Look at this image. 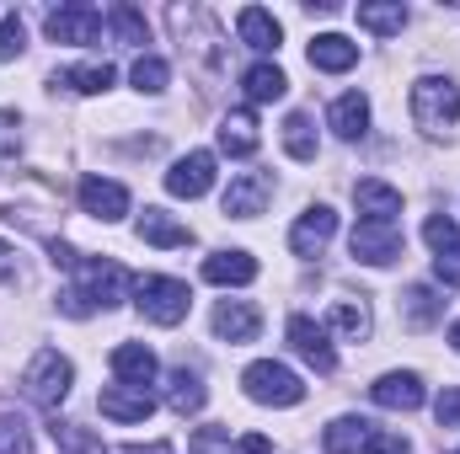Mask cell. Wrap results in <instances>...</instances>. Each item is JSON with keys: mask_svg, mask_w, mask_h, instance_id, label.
Returning <instances> with one entry per match:
<instances>
[{"mask_svg": "<svg viewBox=\"0 0 460 454\" xmlns=\"http://www.w3.org/2000/svg\"><path fill=\"white\" fill-rule=\"evenodd\" d=\"M284 150H289V161H316V123H311V113L284 118Z\"/></svg>", "mask_w": 460, "mask_h": 454, "instance_id": "obj_28", "label": "cell"}, {"mask_svg": "<svg viewBox=\"0 0 460 454\" xmlns=\"http://www.w3.org/2000/svg\"><path fill=\"white\" fill-rule=\"evenodd\" d=\"M327 123H332L338 139H364V134H369V97H364V92H343V97L332 102Z\"/></svg>", "mask_w": 460, "mask_h": 454, "instance_id": "obj_20", "label": "cell"}, {"mask_svg": "<svg viewBox=\"0 0 460 454\" xmlns=\"http://www.w3.org/2000/svg\"><path fill=\"white\" fill-rule=\"evenodd\" d=\"M235 32H241V43H246V48H257V54H273V48L284 43L279 16H273V11H262V5H246V11L235 16Z\"/></svg>", "mask_w": 460, "mask_h": 454, "instance_id": "obj_17", "label": "cell"}, {"mask_svg": "<svg viewBox=\"0 0 460 454\" xmlns=\"http://www.w3.org/2000/svg\"><path fill=\"white\" fill-rule=\"evenodd\" d=\"M134 305H139V316H145V321H155V327H177V321L188 316L193 294H188V284H182V278L145 273V278H134Z\"/></svg>", "mask_w": 460, "mask_h": 454, "instance_id": "obj_1", "label": "cell"}, {"mask_svg": "<svg viewBox=\"0 0 460 454\" xmlns=\"http://www.w3.org/2000/svg\"><path fill=\"white\" fill-rule=\"evenodd\" d=\"M402 316H407V327H434V321L445 316V300H439L429 284H418V289H407V300H402Z\"/></svg>", "mask_w": 460, "mask_h": 454, "instance_id": "obj_29", "label": "cell"}, {"mask_svg": "<svg viewBox=\"0 0 460 454\" xmlns=\"http://www.w3.org/2000/svg\"><path fill=\"white\" fill-rule=\"evenodd\" d=\"M241 86H246V97H252V102H279V97L289 92V75H284L279 65H268V59H262V65H252V70L241 75Z\"/></svg>", "mask_w": 460, "mask_h": 454, "instance_id": "obj_25", "label": "cell"}, {"mask_svg": "<svg viewBox=\"0 0 460 454\" xmlns=\"http://www.w3.org/2000/svg\"><path fill=\"white\" fill-rule=\"evenodd\" d=\"M423 240L434 246V257H460V225L450 220V214H429Z\"/></svg>", "mask_w": 460, "mask_h": 454, "instance_id": "obj_34", "label": "cell"}, {"mask_svg": "<svg viewBox=\"0 0 460 454\" xmlns=\"http://www.w3.org/2000/svg\"><path fill=\"white\" fill-rule=\"evenodd\" d=\"M0 454H32V433H27V423L11 417V412H0Z\"/></svg>", "mask_w": 460, "mask_h": 454, "instance_id": "obj_36", "label": "cell"}, {"mask_svg": "<svg viewBox=\"0 0 460 454\" xmlns=\"http://www.w3.org/2000/svg\"><path fill=\"white\" fill-rule=\"evenodd\" d=\"M289 347H295L316 374H332V369H338V353H332V342H327V327H316L311 316H295V321H289Z\"/></svg>", "mask_w": 460, "mask_h": 454, "instance_id": "obj_9", "label": "cell"}, {"mask_svg": "<svg viewBox=\"0 0 460 454\" xmlns=\"http://www.w3.org/2000/svg\"><path fill=\"white\" fill-rule=\"evenodd\" d=\"M450 342H456V353H460V321H456V327H450Z\"/></svg>", "mask_w": 460, "mask_h": 454, "instance_id": "obj_45", "label": "cell"}, {"mask_svg": "<svg viewBox=\"0 0 460 454\" xmlns=\"http://www.w3.org/2000/svg\"><path fill=\"white\" fill-rule=\"evenodd\" d=\"M81 209L97 214L102 225H113V220L128 214V188L123 182H108V177H86L81 182Z\"/></svg>", "mask_w": 460, "mask_h": 454, "instance_id": "obj_13", "label": "cell"}, {"mask_svg": "<svg viewBox=\"0 0 460 454\" xmlns=\"http://www.w3.org/2000/svg\"><path fill=\"white\" fill-rule=\"evenodd\" d=\"M412 118H418L423 134H445L450 123H460V86L439 81V75L412 81Z\"/></svg>", "mask_w": 460, "mask_h": 454, "instance_id": "obj_2", "label": "cell"}, {"mask_svg": "<svg viewBox=\"0 0 460 454\" xmlns=\"http://www.w3.org/2000/svg\"><path fill=\"white\" fill-rule=\"evenodd\" d=\"M22 48H27V32H22V16H5V22H0V65H5V59H16Z\"/></svg>", "mask_w": 460, "mask_h": 454, "instance_id": "obj_37", "label": "cell"}, {"mask_svg": "<svg viewBox=\"0 0 460 454\" xmlns=\"http://www.w3.org/2000/svg\"><path fill=\"white\" fill-rule=\"evenodd\" d=\"M311 65L327 70V75H343V70L358 65V43L343 38V32H322V38H311Z\"/></svg>", "mask_w": 460, "mask_h": 454, "instance_id": "obj_19", "label": "cell"}, {"mask_svg": "<svg viewBox=\"0 0 460 454\" xmlns=\"http://www.w3.org/2000/svg\"><path fill=\"white\" fill-rule=\"evenodd\" d=\"M220 150H226V155H252V150H257V118L252 113L220 118Z\"/></svg>", "mask_w": 460, "mask_h": 454, "instance_id": "obj_27", "label": "cell"}, {"mask_svg": "<svg viewBox=\"0 0 460 454\" xmlns=\"http://www.w3.org/2000/svg\"><path fill=\"white\" fill-rule=\"evenodd\" d=\"M97 406H102V417H113V423H145V417L155 412V396L139 390V385H108V390L97 396Z\"/></svg>", "mask_w": 460, "mask_h": 454, "instance_id": "obj_15", "label": "cell"}, {"mask_svg": "<svg viewBox=\"0 0 460 454\" xmlns=\"http://www.w3.org/2000/svg\"><path fill=\"white\" fill-rule=\"evenodd\" d=\"M332 235H338V214H332L327 204H316V209L300 214V225L289 230V251H295V257H322Z\"/></svg>", "mask_w": 460, "mask_h": 454, "instance_id": "obj_10", "label": "cell"}, {"mask_svg": "<svg viewBox=\"0 0 460 454\" xmlns=\"http://www.w3.org/2000/svg\"><path fill=\"white\" fill-rule=\"evenodd\" d=\"M204 380L193 374V369H172L166 374V406L177 412V417H193V412H204Z\"/></svg>", "mask_w": 460, "mask_h": 454, "instance_id": "obj_21", "label": "cell"}, {"mask_svg": "<svg viewBox=\"0 0 460 454\" xmlns=\"http://www.w3.org/2000/svg\"><path fill=\"white\" fill-rule=\"evenodd\" d=\"M108 22H113L118 43H150V32H145V16H139L134 5H113V11H108Z\"/></svg>", "mask_w": 460, "mask_h": 454, "instance_id": "obj_35", "label": "cell"}, {"mask_svg": "<svg viewBox=\"0 0 460 454\" xmlns=\"http://www.w3.org/2000/svg\"><path fill=\"white\" fill-rule=\"evenodd\" d=\"M49 38L54 43H97V32H102V11L97 5H86V0H75V5H59V11H49Z\"/></svg>", "mask_w": 460, "mask_h": 454, "instance_id": "obj_7", "label": "cell"}, {"mask_svg": "<svg viewBox=\"0 0 460 454\" xmlns=\"http://www.w3.org/2000/svg\"><path fill=\"white\" fill-rule=\"evenodd\" d=\"M204 278L209 284H252L257 278V257L252 251H215L204 262Z\"/></svg>", "mask_w": 460, "mask_h": 454, "instance_id": "obj_22", "label": "cell"}, {"mask_svg": "<svg viewBox=\"0 0 460 454\" xmlns=\"http://www.w3.org/2000/svg\"><path fill=\"white\" fill-rule=\"evenodd\" d=\"M358 27L391 38V32L407 27V5H402V0H369V5H358Z\"/></svg>", "mask_w": 460, "mask_h": 454, "instance_id": "obj_26", "label": "cell"}, {"mask_svg": "<svg viewBox=\"0 0 460 454\" xmlns=\"http://www.w3.org/2000/svg\"><path fill=\"white\" fill-rule=\"evenodd\" d=\"M188 454H230V433L226 428H199L193 444H188Z\"/></svg>", "mask_w": 460, "mask_h": 454, "instance_id": "obj_38", "label": "cell"}, {"mask_svg": "<svg viewBox=\"0 0 460 454\" xmlns=\"http://www.w3.org/2000/svg\"><path fill=\"white\" fill-rule=\"evenodd\" d=\"M348 246H353V257L358 262H369V267H385V262H396L402 257V230L396 225H375V220H358L353 235H348Z\"/></svg>", "mask_w": 460, "mask_h": 454, "instance_id": "obj_6", "label": "cell"}, {"mask_svg": "<svg viewBox=\"0 0 460 454\" xmlns=\"http://www.w3.org/2000/svg\"><path fill=\"white\" fill-rule=\"evenodd\" d=\"M70 385H75L70 358H59L54 347H43V353L32 358V369H27V396H32L43 412H54V417H59V406L70 401Z\"/></svg>", "mask_w": 460, "mask_h": 454, "instance_id": "obj_4", "label": "cell"}, {"mask_svg": "<svg viewBox=\"0 0 460 454\" xmlns=\"http://www.w3.org/2000/svg\"><path fill=\"white\" fill-rule=\"evenodd\" d=\"M22 278V262H16V246L0 240V284H16Z\"/></svg>", "mask_w": 460, "mask_h": 454, "instance_id": "obj_43", "label": "cell"}, {"mask_svg": "<svg viewBox=\"0 0 460 454\" xmlns=\"http://www.w3.org/2000/svg\"><path fill=\"white\" fill-rule=\"evenodd\" d=\"M209 188H215V155L209 150H188L182 161H172V171H166L172 198H204Z\"/></svg>", "mask_w": 460, "mask_h": 454, "instance_id": "obj_8", "label": "cell"}, {"mask_svg": "<svg viewBox=\"0 0 460 454\" xmlns=\"http://www.w3.org/2000/svg\"><path fill=\"white\" fill-rule=\"evenodd\" d=\"M369 433H375V423H364V417H338V423L322 433V450L327 454H358L369 444Z\"/></svg>", "mask_w": 460, "mask_h": 454, "instance_id": "obj_23", "label": "cell"}, {"mask_svg": "<svg viewBox=\"0 0 460 454\" xmlns=\"http://www.w3.org/2000/svg\"><path fill=\"white\" fill-rule=\"evenodd\" d=\"M113 374H118V385H150L155 380V353L145 347V342H118L113 347Z\"/></svg>", "mask_w": 460, "mask_h": 454, "instance_id": "obj_18", "label": "cell"}, {"mask_svg": "<svg viewBox=\"0 0 460 454\" xmlns=\"http://www.w3.org/2000/svg\"><path fill=\"white\" fill-rule=\"evenodd\" d=\"M59 81L75 86L81 97H102V92L113 86V65H108V59H102V65H81V70H70V75H54V86H59Z\"/></svg>", "mask_w": 460, "mask_h": 454, "instance_id": "obj_32", "label": "cell"}, {"mask_svg": "<svg viewBox=\"0 0 460 454\" xmlns=\"http://www.w3.org/2000/svg\"><path fill=\"white\" fill-rule=\"evenodd\" d=\"M353 204H358V214L375 220V225H396V214H402V193H396L391 182H380V177H364V182L353 188Z\"/></svg>", "mask_w": 460, "mask_h": 454, "instance_id": "obj_14", "label": "cell"}, {"mask_svg": "<svg viewBox=\"0 0 460 454\" xmlns=\"http://www.w3.org/2000/svg\"><path fill=\"white\" fill-rule=\"evenodd\" d=\"M257 327H262V316L252 300H220L215 305V337L220 342H252Z\"/></svg>", "mask_w": 460, "mask_h": 454, "instance_id": "obj_16", "label": "cell"}, {"mask_svg": "<svg viewBox=\"0 0 460 454\" xmlns=\"http://www.w3.org/2000/svg\"><path fill=\"white\" fill-rule=\"evenodd\" d=\"M49 433H54L59 454H108V450H102V439H97L92 428H81V423H59V417H54V428H49Z\"/></svg>", "mask_w": 460, "mask_h": 454, "instance_id": "obj_31", "label": "cell"}, {"mask_svg": "<svg viewBox=\"0 0 460 454\" xmlns=\"http://www.w3.org/2000/svg\"><path fill=\"white\" fill-rule=\"evenodd\" d=\"M369 396H375V406L418 412V406H423V380H418L412 369H391V374H380V380L369 385Z\"/></svg>", "mask_w": 460, "mask_h": 454, "instance_id": "obj_12", "label": "cell"}, {"mask_svg": "<svg viewBox=\"0 0 460 454\" xmlns=\"http://www.w3.org/2000/svg\"><path fill=\"white\" fill-rule=\"evenodd\" d=\"M434 278L445 289H460V257H434Z\"/></svg>", "mask_w": 460, "mask_h": 454, "instance_id": "obj_42", "label": "cell"}, {"mask_svg": "<svg viewBox=\"0 0 460 454\" xmlns=\"http://www.w3.org/2000/svg\"><path fill=\"white\" fill-rule=\"evenodd\" d=\"M75 273H81V284H86V289H81V300H86L92 310H113L118 300L134 289V278H128L118 262H102V257H81V262H75Z\"/></svg>", "mask_w": 460, "mask_h": 454, "instance_id": "obj_5", "label": "cell"}, {"mask_svg": "<svg viewBox=\"0 0 460 454\" xmlns=\"http://www.w3.org/2000/svg\"><path fill=\"white\" fill-rule=\"evenodd\" d=\"M241 385H246V396H252L257 406H300V401H305L300 374L284 369V363H273V358H257V363L241 374Z\"/></svg>", "mask_w": 460, "mask_h": 454, "instance_id": "obj_3", "label": "cell"}, {"mask_svg": "<svg viewBox=\"0 0 460 454\" xmlns=\"http://www.w3.org/2000/svg\"><path fill=\"white\" fill-rule=\"evenodd\" d=\"M364 454H412V444L402 439V433H369V444H364Z\"/></svg>", "mask_w": 460, "mask_h": 454, "instance_id": "obj_41", "label": "cell"}, {"mask_svg": "<svg viewBox=\"0 0 460 454\" xmlns=\"http://www.w3.org/2000/svg\"><path fill=\"white\" fill-rule=\"evenodd\" d=\"M268 450H273V444H268L262 433H246V439H241V454H268Z\"/></svg>", "mask_w": 460, "mask_h": 454, "instance_id": "obj_44", "label": "cell"}, {"mask_svg": "<svg viewBox=\"0 0 460 454\" xmlns=\"http://www.w3.org/2000/svg\"><path fill=\"white\" fill-rule=\"evenodd\" d=\"M456 454H460V450H456Z\"/></svg>", "mask_w": 460, "mask_h": 454, "instance_id": "obj_46", "label": "cell"}, {"mask_svg": "<svg viewBox=\"0 0 460 454\" xmlns=\"http://www.w3.org/2000/svg\"><path fill=\"white\" fill-rule=\"evenodd\" d=\"M332 332L348 342H364L369 337V305L364 300H338L332 305Z\"/></svg>", "mask_w": 460, "mask_h": 454, "instance_id": "obj_30", "label": "cell"}, {"mask_svg": "<svg viewBox=\"0 0 460 454\" xmlns=\"http://www.w3.org/2000/svg\"><path fill=\"white\" fill-rule=\"evenodd\" d=\"M16 150H22V123H16V113H0V166L16 161Z\"/></svg>", "mask_w": 460, "mask_h": 454, "instance_id": "obj_39", "label": "cell"}, {"mask_svg": "<svg viewBox=\"0 0 460 454\" xmlns=\"http://www.w3.org/2000/svg\"><path fill=\"white\" fill-rule=\"evenodd\" d=\"M139 240H150V246H188L193 230L177 225L166 209H145V214H139Z\"/></svg>", "mask_w": 460, "mask_h": 454, "instance_id": "obj_24", "label": "cell"}, {"mask_svg": "<svg viewBox=\"0 0 460 454\" xmlns=\"http://www.w3.org/2000/svg\"><path fill=\"white\" fill-rule=\"evenodd\" d=\"M434 417H439V428H460V385L439 390V401H434Z\"/></svg>", "mask_w": 460, "mask_h": 454, "instance_id": "obj_40", "label": "cell"}, {"mask_svg": "<svg viewBox=\"0 0 460 454\" xmlns=\"http://www.w3.org/2000/svg\"><path fill=\"white\" fill-rule=\"evenodd\" d=\"M268 193H273V182H268L262 171H241V177H230L226 214L230 220H257V214L268 209Z\"/></svg>", "mask_w": 460, "mask_h": 454, "instance_id": "obj_11", "label": "cell"}, {"mask_svg": "<svg viewBox=\"0 0 460 454\" xmlns=\"http://www.w3.org/2000/svg\"><path fill=\"white\" fill-rule=\"evenodd\" d=\"M128 81H134V92H145V97H161V92H166V81H172V70H166V59H155V54H139V59H134V70H128Z\"/></svg>", "mask_w": 460, "mask_h": 454, "instance_id": "obj_33", "label": "cell"}]
</instances>
